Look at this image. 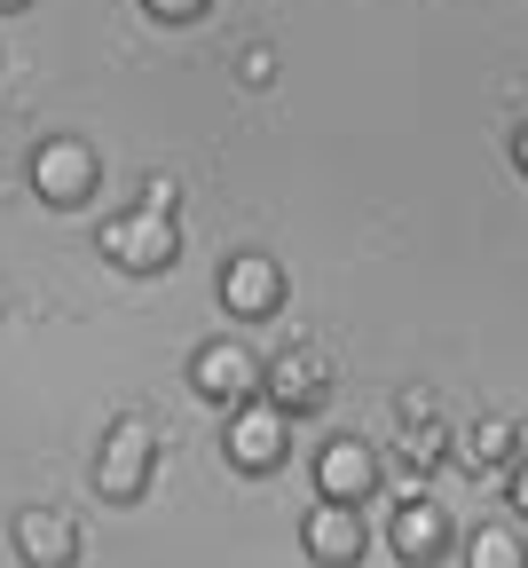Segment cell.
<instances>
[{"label": "cell", "instance_id": "6da1fadb", "mask_svg": "<svg viewBox=\"0 0 528 568\" xmlns=\"http://www.w3.org/2000/svg\"><path fill=\"white\" fill-rule=\"evenodd\" d=\"M150 481H159V426H150V410H119L95 443V497L103 506H142Z\"/></svg>", "mask_w": 528, "mask_h": 568}, {"label": "cell", "instance_id": "7a4b0ae2", "mask_svg": "<svg viewBox=\"0 0 528 568\" xmlns=\"http://www.w3.org/2000/svg\"><path fill=\"white\" fill-rule=\"evenodd\" d=\"M95 253L119 276H166L182 261V222L166 205H119L111 222H95Z\"/></svg>", "mask_w": 528, "mask_h": 568}, {"label": "cell", "instance_id": "3957f363", "mask_svg": "<svg viewBox=\"0 0 528 568\" xmlns=\"http://www.w3.org/2000/svg\"><path fill=\"white\" fill-rule=\"evenodd\" d=\"M332 387H339V372H332V355H324L316 339H292V347L261 355V403H268V410H284L292 426L308 418V410H324V403H332Z\"/></svg>", "mask_w": 528, "mask_h": 568}, {"label": "cell", "instance_id": "277c9868", "mask_svg": "<svg viewBox=\"0 0 528 568\" xmlns=\"http://www.w3.org/2000/svg\"><path fill=\"white\" fill-rule=\"evenodd\" d=\"M24 174H32V197H40V205H55V213H80V205L103 190V159L88 151L80 134H48L40 151H32V166H24Z\"/></svg>", "mask_w": 528, "mask_h": 568}, {"label": "cell", "instance_id": "5b68a950", "mask_svg": "<svg viewBox=\"0 0 528 568\" xmlns=\"http://www.w3.org/2000/svg\"><path fill=\"white\" fill-rule=\"evenodd\" d=\"M190 395H205V403H221V410H245V403H261V347H245V339H197L190 347Z\"/></svg>", "mask_w": 528, "mask_h": 568}, {"label": "cell", "instance_id": "8992f818", "mask_svg": "<svg viewBox=\"0 0 528 568\" xmlns=\"http://www.w3.org/2000/svg\"><path fill=\"white\" fill-rule=\"evenodd\" d=\"M9 552H17L24 568H80V560H88V537H80V521L55 514V506H17Z\"/></svg>", "mask_w": 528, "mask_h": 568}, {"label": "cell", "instance_id": "52a82bcc", "mask_svg": "<svg viewBox=\"0 0 528 568\" xmlns=\"http://www.w3.org/2000/svg\"><path fill=\"white\" fill-rule=\"evenodd\" d=\"M221 450H230L237 474H284V458H292V418L268 410V403H245V410H230Z\"/></svg>", "mask_w": 528, "mask_h": 568}, {"label": "cell", "instance_id": "ba28073f", "mask_svg": "<svg viewBox=\"0 0 528 568\" xmlns=\"http://www.w3.org/2000/svg\"><path fill=\"white\" fill-rule=\"evenodd\" d=\"M284 261L276 253H237V261H221V308H230L237 324H261L284 308Z\"/></svg>", "mask_w": 528, "mask_h": 568}, {"label": "cell", "instance_id": "9c48e42d", "mask_svg": "<svg viewBox=\"0 0 528 568\" xmlns=\"http://www.w3.org/2000/svg\"><path fill=\"white\" fill-rule=\"evenodd\" d=\"M299 552L316 568H363L370 560V521L355 506H308L299 514Z\"/></svg>", "mask_w": 528, "mask_h": 568}, {"label": "cell", "instance_id": "30bf717a", "mask_svg": "<svg viewBox=\"0 0 528 568\" xmlns=\"http://www.w3.org/2000/svg\"><path fill=\"white\" fill-rule=\"evenodd\" d=\"M370 489H379V450L355 443V435H332L316 450V506H355L363 514Z\"/></svg>", "mask_w": 528, "mask_h": 568}, {"label": "cell", "instance_id": "8fae6325", "mask_svg": "<svg viewBox=\"0 0 528 568\" xmlns=\"http://www.w3.org/2000/svg\"><path fill=\"white\" fill-rule=\"evenodd\" d=\"M449 514L434 506V497H418V506H395V521H387V545H395V560H410V568H434L441 552H449Z\"/></svg>", "mask_w": 528, "mask_h": 568}, {"label": "cell", "instance_id": "7c38bea8", "mask_svg": "<svg viewBox=\"0 0 528 568\" xmlns=\"http://www.w3.org/2000/svg\"><path fill=\"white\" fill-rule=\"evenodd\" d=\"M520 450H528V426H512V418H481L474 435L458 443V466H474V474H505Z\"/></svg>", "mask_w": 528, "mask_h": 568}, {"label": "cell", "instance_id": "4fadbf2b", "mask_svg": "<svg viewBox=\"0 0 528 568\" xmlns=\"http://www.w3.org/2000/svg\"><path fill=\"white\" fill-rule=\"evenodd\" d=\"M466 568H528V537L520 521H489L466 537Z\"/></svg>", "mask_w": 528, "mask_h": 568}, {"label": "cell", "instance_id": "5bb4252c", "mask_svg": "<svg viewBox=\"0 0 528 568\" xmlns=\"http://www.w3.org/2000/svg\"><path fill=\"white\" fill-rule=\"evenodd\" d=\"M497 481H505V514H512V521L528 529V458H512V466H505Z\"/></svg>", "mask_w": 528, "mask_h": 568}, {"label": "cell", "instance_id": "9a60e30c", "mask_svg": "<svg viewBox=\"0 0 528 568\" xmlns=\"http://www.w3.org/2000/svg\"><path fill=\"white\" fill-rule=\"evenodd\" d=\"M213 9V0H142V17H159V24H197Z\"/></svg>", "mask_w": 528, "mask_h": 568}, {"label": "cell", "instance_id": "2e32d148", "mask_svg": "<svg viewBox=\"0 0 528 568\" xmlns=\"http://www.w3.org/2000/svg\"><path fill=\"white\" fill-rule=\"evenodd\" d=\"M512 166H520V182H528V119L512 126Z\"/></svg>", "mask_w": 528, "mask_h": 568}, {"label": "cell", "instance_id": "e0dca14e", "mask_svg": "<svg viewBox=\"0 0 528 568\" xmlns=\"http://www.w3.org/2000/svg\"><path fill=\"white\" fill-rule=\"evenodd\" d=\"M24 9H32V0H0V17H24Z\"/></svg>", "mask_w": 528, "mask_h": 568}]
</instances>
